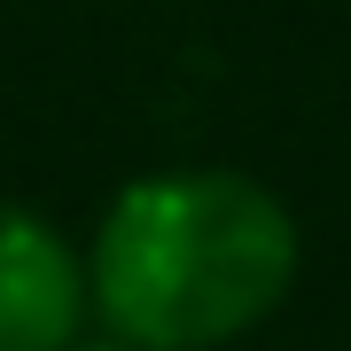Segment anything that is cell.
Segmentation results:
<instances>
[{"label": "cell", "mask_w": 351, "mask_h": 351, "mask_svg": "<svg viewBox=\"0 0 351 351\" xmlns=\"http://www.w3.org/2000/svg\"><path fill=\"white\" fill-rule=\"evenodd\" d=\"M297 281V219L250 172H149L101 211L86 289L110 336L141 351H219Z\"/></svg>", "instance_id": "1"}, {"label": "cell", "mask_w": 351, "mask_h": 351, "mask_svg": "<svg viewBox=\"0 0 351 351\" xmlns=\"http://www.w3.org/2000/svg\"><path fill=\"white\" fill-rule=\"evenodd\" d=\"M86 258L55 219L0 195V351H71L86 328Z\"/></svg>", "instance_id": "2"}, {"label": "cell", "mask_w": 351, "mask_h": 351, "mask_svg": "<svg viewBox=\"0 0 351 351\" xmlns=\"http://www.w3.org/2000/svg\"><path fill=\"white\" fill-rule=\"evenodd\" d=\"M71 351H141V343H125V336H78Z\"/></svg>", "instance_id": "3"}]
</instances>
